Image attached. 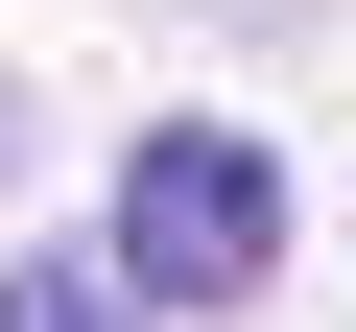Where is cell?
I'll return each instance as SVG.
<instances>
[{
  "label": "cell",
  "instance_id": "6da1fadb",
  "mask_svg": "<svg viewBox=\"0 0 356 332\" xmlns=\"http://www.w3.org/2000/svg\"><path fill=\"white\" fill-rule=\"evenodd\" d=\"M261 261H285V166L238 119H143L119 142V285L143 308H238Z\"/></svg>",
  "mask_w": 356,
  "mask_h": 332
},
{
  "label": "cell",
  "instance_id": "3957f363",
  "mask_svg": "<svg viewBox=\"0 0 356 332\" xmlns=\"http://www.w3.org/2000/svg\"><path fill=\"white\" fill-rule=\"evenodd\" d=\"M0 166H24V95H0Z\"/></svg>",
  "mask_w": 356,
  "mask_h": 332
},
{
  "label": "cell",
  "instance_id": "7a4b0ae2",
  "mask_svg": "<svg viewBox=\"0 0 356 332\" xmlns=\"http://www.w3.org/2000/svg\"><path fill=\"white\" fill-rule=\"evenodd\" d=\"M0 332H166V308H143L119 238H95V261H0Z\"/></svg>",
  "mask_w": 356,
  "mask_h": 332
}]
</instances>
